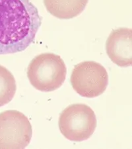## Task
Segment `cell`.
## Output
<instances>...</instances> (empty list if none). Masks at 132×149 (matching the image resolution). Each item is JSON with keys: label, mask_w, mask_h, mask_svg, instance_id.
<instances>
[{"label": "cell", "mask_w": 132, "mask_h": 149, "mask_svg": "<svg viewBox=\"0 0 132 149\" xmlns=\"http://www.w3.org/2000/svg\"><path fill=\"white\" fill-rule=\"evenodd\" d=\"M32 136L30 123L22 113L8 110L0 113V148H25Z\"/></svg>", "instance_id": "5"}, {"label": "cell", "mask_w": 132, "mask_h": 149, "mask_svg": "<svg viewBox=\"0 0 132 149\" xmlns=\"http://www.w3.org/2000/svg\"><path fill=\"white\" fill-rule=\"evenodd\" d=\"M71 83L79 95L93 98L105 92L109 85V75L100 64L95 61H85L74 67Z\"/></svg>", "instance_id": "4"}, {"label": "cell", "mask_w": 132, "mask_h": 149, "mask_svg": "<svg viewBox=\"0 0 132 149\" xmlns=\"http://www.w3.org/2000/svg\"><path fill=\"white\" fill-rule=\"evenodd\" d=\"M88 0H44L47 11L56 17L69 19L82 13Z\"/></svg>", "instance_id": "7"}, {"label": "cell", "mask_w": 132, "mask_h": 149, "mask_svg": "<svg viewBox=\"0 0 132 149\" xmlns=\"http://www.w3.org/2000/svg\"><path fill=\"white\" fill-rule=\"evenodd\" d=\"M106 50L110 60L120 67L132 65V31L119 28L110 33L106 42Z\"/></svg>", "instance_id": "6"}, {"label": "cell", "mask_w": 132, "mask_h": 149, "mask_svg": "<svg viewBox=\"0 0 132 149\" xmlns=\"http://www.w3.org/2000/svg\"><path fill=\"white\" fill-rule=\"evenodd\" d=\"M41 24L42 17L30 0H0V54L25 50Z\"/></svg>", "instance_id": "1"}, {"label": "cell", "mask_w": 132, "mask_h": 149, "mask_svg": "<svg viewBox=\"0 0 132 149\" xmlns=\"http://www.w3.org/2000/svg\"><path fill=\"white\" fill-rule=\"evenodd\" d=\"M16 90V81L13 75L6 67L0 65V107L13 100Z\"/></svg>", "instance_id": "8"}, {"label": "cell", "mask_w": 132, "mask_h": 149, "mask_svg": "<svg viewBox=\"0 0 132 149\" xmlns=\"http://www.w3.org/2000/svg\"><path fill=\"white\" fill-rule=\"evenodd\" d=\"M95 112L87 105L72 104L66 108L59 118L62 134L69 141L81 142L89 139L97 127Z\"/></svg>", "instance_id": "3"}, {"label": "cell", "mask_w": 132, "mask_h": 149, "mask_svg": "<svg viewBox=\"0 0 132 149\" xmlns=\"http://www.w3.org/2000/svg\"><path fill=\"white\" fill-rule=\"evenodd\" d=\"M67 68L63 59L54 53H43L32 60L27 77L33 87L49 92L60 88L66 78Z\"/></svg>", "instance_id": "2"}]
</instances>
